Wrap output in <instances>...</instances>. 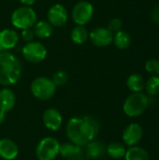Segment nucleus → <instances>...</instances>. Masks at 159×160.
Here are the masks:
<instances>
[{
	"mask_svg": "<svg viewBox=\"0 0 159 160\" xmlns=\"http://www.w3.org/2000/svg\"><path fill=\"white\" fill-rule=\"evenodd\" d=\"M98 132L99 122L91 115L72 117L66 127L67 137L79 146H84L94 141Z\"/></svg>",
	"mask_w": 159,
	"mask_h": 160,
	"instance_id": "f257e3e1",
	"label": "nucleus"
},
{
	"mask_svg": "<svg viewBox=\"0 0 159 160\" xmlns=\"http://www.w3.org/2000/svg\"><path fill=\"white\" fill-rule=\"evenodd\" d=\"M85 146V153L88 158H99L106 153V147L101 142L92 141Z\"/></svg>",
	"mask_w": 159,
	"mask_h": 160,
	"instance_id": "f3484780",
	"label": "nucleus"
},
{
	"mask_svg": "<svg viewBox=\"0 0 159 160\" xmlns=\"http://www.w3.org/2000/svg\"><path fill=\"white\" fill-rule=\"evenodd\" d=\"M152 19L159 23V6L152 11Z\"/></svg>",
	"mask_w": 159,
	"mask_h": 160,
	"instance_id": "c85d7f7f",
	"label": "nucleus"
},
{
	"mask_svg": "<svg viewBox=\"0 0 159 160\" xmlns=\"http://www.w3.org/2000/svg\"><path fill=\"white\" fill-rule=\"evenodd\" d=\"M148 95L157 96L159 94V76H152L145 82V88Z\"/></svg>",
	"mask_w": 159,
	"mask_h": 160,
	"instance_id": "b1692460",
	"label": "nucleus"
},
{
	"mask_svg": "<svg viewBox=\"0 0 159 160\" xmlns=\"http://www.w3.org/2000/svg\"><path fill=\"white\" fill-rule=\"evenodd\" d=\"M19 149L17 144L9 139L0 140V157L5 160H13L17 158Z\"/></svg>",
	"mask_w": 159,
	"mask_h": 160,
	"instance_id": "4468645a",
	"label": "nucleus"
},
{
	"mask_svg": "<svg viewBox=\"0 0 159 160\" xmlns=\"http://www.w3.org/2000/svg\"><path fill=\"white\" fill-rule=\"evenodd\" d=\"M143 130L141 125L137 123L129 124L123 131V142L128 147L136 146L142 139Z\"/></svg>",
	"mask_w": 159,
	"mask_h": 160,
	"instance_id": "1a4fd4ad",
	"label": "nucleus"
},
{
	"mask_svg": "<svg viewBox=\"0 0 159 160\" xmlns=\"http://www.w3.org/2000/svg\"><path fill=\"white\" fill-rule=\"evenodd\" d=\"M56 91V86L52 80L47 77H37L31 83V92L33 96L39 100H48L52 98Z\"/></svg>",
	"mask_w": 159,
	"mask_h": 160,
	"instance_id": "39448f33",
	"label": "nucleus"
},
{
	"mask_svg": "<svg viewBox=\"0 0 159 160\" xmlns=\"http://www.w3.org/2000/svg\"><path fill=\"white\" fill-rule=\"evenodd\" d=\"M16 104V96L12 90L3 88L0 90V111L8 112L13 110Z\"/></svg>",
	"mask_w": 159,
	"mask_h": 160,
	"instance_id": "2eb2a0df",
	"label": "nucleus"
},
{
	"mask_svg": "<svg viewBox=\"0 0 159 160\" xmlns=\"http://www.w3.org/2000/svg\"><path fill=\"white\" fill-rule=\"evenodd\" d=\"M21 1V3H22L23 5H25V6H31V5H33L37 0H20Z\"/></svg>",
	"mask_w": 159,
	"mask_h": 160,
	"instance_id": "c756f323",
	"label": "nucleus"
},
{
	"mask_svg": "<svg viewBox=\"0 0 159 160\" xmlns=\"http://www.w3.org/2000/svg\"><path fill=\"white\" fill-rule=\"evenodd\" d=\"M33 31H34L35 36L40 38H47L51 37L52 34V25L49 22L39 21L36 22Z\"/></svg>",
	"mask_w": 159,
	"mask_h": 160,
	"instance_id": "412c9836",
	"label": "nucleus"
},
{
	"mask_svg": "<svg viewBox=\"0 0 159 160\" xmlns=\"http://www.w3.org/2000/svg\"><path fill=\"white\" fill-rule=\"evenodd\" d=\"M34 37H35V34H34V31L31 28L23 29L22 31V38L23 40H25L27 42L32 41V39L34 38Z\"/></svg>",
	"mask_w": 159,
	"mask_h": 160,
	"instance_id": "cd10ccee",
	"label": "nucleus"
},
{
	"mask_svg": "<svg viewBox=\"0 0 159 160\" xmlns=\"http://www.w3.org/2000/svg\"><path fill=\"white\" fill-rule=\"evenodd\" d=\"M22 65L20 60L11 52H0V84L12 85L21 78Z\"/></svg>",
	"mask_w": 159,
	"mask_h": 160,
	"instance_id": "f03ea898",
	"label": "nucleus"
},
{
	"mask_svg": "<svg viewBox=\"0 0 159 160\" xmlns=\"http://www.w3.org/2000/svg\"><path fill=\"white\" fill-rule=\"evenodd\" d=\"M107 154L113 159H121L125 158L127 149L125 145L118 142H113L110 143L106 148Z\"/></svg>",
	"mask_w": 159,
	"mask_h": 160,
	"instance_id": "aec40b11",
	"label": "nucleus"
},
{
	"mask_svg": "<svg viewBox=\"0 0 159 160\" xmlns=\"http://www.w3.org/2000/svg\"><path fill=\"white\" fill-rule=\"evenodd\" d=\"M82 153V146H79V145H77L71 142L60 144L59 154L65 158L73 159V158L81 156Z\"/></svg>",
	"mask_w": 159,
	"mask_h": 160,
	"instance_id": "dca6fc26",
	"label": "nucleus"
},
{
	"mask_svg": "<svg viewBox=\"0 0 159 160\" xmlns=\"http://www.w3.org/2000/svg\"><path fill=\"white\" fill-rule=\"evenodd\" d=\"M149 104L148 97L140 92L130 94L125 100L123 111L128 117H138L144 113Z\"/></svg>",
	"mask_w": 159,
	"mask_h": 160,
	"instance_id": "7ed1b4c3",
	"label": "nucleus"
},
{
	"mask_svg": "<svg viewBox=\"0 0 159 160\" xmlns=\"http://www.w3.org/2000/svg\"><path fill=\"white\" fill-rule=\"evenodd\" d=\"M91 42L97 47L109 46L113 40V34L105 27H97L89 34Z\"/></svg>",
	"mask_w": 159,
	"mask_h": 160,
	"instance_id": "9d476101",
	"label": "nucleus"
},
{
	"mask_svg": "<svg viewBox=\"0 0 159 160\" xmlns=\"http://www.w3.org/2000/svg\"><path fill=\"white\" fill-rule=\"evenodd\" d=\"M94 13L93 5L88 1H80L72 9V19L78 25L88 23Z\"/></svg>",
	"mask_w": 159,
	"mask_h": 160,
	"instance_id": "6e6552de",
	"label": "nucleus"
},
{
	"mask_svg": "<svg viewBox=\"0 0 159 160\" xmlns=\"http://www.w3.org/2000/svg\"><path fill=\"white\" fill-rule=\"evenodd\" d=\"M19 37L16 31L12 29H4L0 31V52L7 51L16 46Z\"/></svg>",
	"mask_w": 159,
	"mask_h": 160,
	"instance_id": "ddd939ff",
	"label": "nucleus"
},
{
	"mask_svg": "<svg viewBox=\"0 0 159 160\" xmlns=\"http://www.w3.org/2000/svg\"><path fill=\"white\" fill-rule=\"evenodd\" d=\"M60 143L52 137H46L39 141L36 148V156L38 160H54L59 155Z\"/></svg>",
	"mask_w": 159,
	"mask_h": 160,
	"instance_id": "423d86ee",
	"label": "nucleus"
},
{
	"mask_svg": "<svg viewBox=\"0 0 159 160\" xmlns=\"http://www.w3.org/2000/svg\"><path fill=\"white\" fill-rule=\"evenodd\" d=\"M43 124L44 126L52 131L58 130L63 123V117L60 112L54 108H49L47 109L42 116Z\"/></svg>",
	"mask_w": 159,
	"mask_h": 160,
	"instance_id": "f8f14e48",
	"label": "nucleus"
},
{
	"mask_svg": "<svg viewBox=\"0 0 159 160\" xmlns=\"http://www.w3.org/2000/svg\"><path fill=\"white\" fill-rule=\"evenodd\" d=\"M5 119H6V112L0 111V125L4 123Z\"/></svg>",
	"mask_w": 159,
	"mask_h": 160,
	"instance_id": "7c9ffc66",
	"label": "nucleus"
},
{
	"mask_svg": "<svg viewBox=\"0 0 159 160\" xmlns=\"http://www.w3.org/2000/svg\"><path fill=\"white\" fill-rule=\"evenodd\" d=\"M145 69L153 76L159 74V61L157 59H150L145 64Z\"/></svg>",
	"mask_w": 159,
	"mask_h": 160,
	"instance_id": "a878e982",
	"label": "nucleus"
},
{
	"mask_svg": "<svg viewBox=\"0 0 159 160\" xmlns=\"http://www.w3.org/2000/svg\"><path fill=\"white\" fill-rule=\"evenodd\" d=\"M22 55L31 63H40L47 56V49L40 42L30 41L23 46Z\"/></svg>",
	"mask_w": 159,
	"mask_h": 160,
	"instance_id": "0eeeda50",
	"label": "nucleus"
},
{
	"mask_svg": "<svg viewBox=\"0 0 159 160\" xmlns=\"http://www.w3.org/2000/svg\"><path fill=\"white\" fill-rule=\"evenodd\" d=\"M67 21V11L60 4H55L48 10V22L53 26H63Z\"/></svg>",
	"mask_w": 159,
	"mask_h": 160,
	"instance_id": "9b49d317",
	"label": "nucleus"
},
{
	"mask_svg": "<svg viewBox=\"0 0 159 160\" xmlns=\"http://www.w3.org/2000/svg\"><path fill=\"white\" fill-rule=\"evenodd\" d=\"M112 41L114 42L115 46L118 49L126 50L131 44V37H130V35L128 33L120 30L117 33H115V35L113 36V40Z\"/></svg>",
	"mask_w": 159,
	"mask_h": 160,
	"instance_id": "4be33fe9",
	"label": "nucleus"
},
{
	"mask_svg": "<svg viewBox=\"0 0 159 160\" xmlns=\"http://www.w3.org/2000/svg\"><path fill=\"white\" fill-rule=\"evenodd\" d=\"M125 160H150L147 151L139 146L129 147L125 155Z\"/></svg>",
	"mask_w": 159,
	"mask_h": 160,
	"instance_id": "6ab92c4d",
	"label": "nucleus"
},
{
	"mask_svg": "<svg viewBox=\"0 0 159 160\" xmlns=\"http://www.w3.org/2000/svg\"><path fill=\"white\" fill-rule=\"evenodd\" d=\"M52 82L55 84V86H64L68 82V75L64 70H58L56 71L52 76Z\"/></svg>",
	"mask_w": 159,
	"mask_h": 160,
	"instance_id": "393cba45",
	"label": "nucleus"
},
{
	"mask_svg": "<svg viewBox=\"0 0 159 160\" xmlns=\"http://www.w3.org/2000/svg\"><path fill=\"white\" fill-rule=\"evenodd\" d=\"M70 37L75 44H82L89 38V34L83 25H78L72 29Z\"/></svg>",
	"mask_w": 159,
	"mask_h": 160,
	"instance_id": "5701e85b",
	"label": "nucleus"
},
{
	"mask_svg": "<svg viewBox=\"0 0 159 160\" xmlns=\"http://www.w3.org/2000/svg\"><path fill=\"white\" fill-rule=\"evenodd\" d=\"M127 85L132 93H140L145 88V81L142 75L134 73L127 78Z\"/></svg>",
	"mask_w": 159,
	"mask_h": 160,
	"instance_id": "a211bd4d",
	"label": "nucleus"
},
{
	"mask_svg": "<svg viewBox=\"0 0 159 160\" xmlns=\"http://www.w3.org/2000/svg\"><path fill=\"white\" fill-rule=\"evenodd\" d=\"M37 17L36 11L28 7H21L13 11L11 15L12 24L19 29H27L34 26L37 22Z\"/></svg>",
	"mask_w": 159,
	"mask_h": 160,
	"instance_id": "20e7f679",
	"label": "nucleus"
},
{
	"mask_svg": "<svg viewBox=\"0 0 159 160\" xmlns=\"http://www.w3.org/2000/svg\"><path fill=\"white\" fill-rule=\"evenodd\" d=\"M122 28V21L118 18H114L112 20L110 21L109 24H108V29L113 34V33H117L118 31H120Z\"/></svg>",
	"mask_w": 159,
	"mask_h": 160,
	"instance_id": "bb28decb",
	"label": "nucleus"
}]
</instances>
